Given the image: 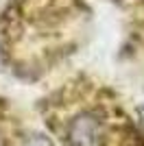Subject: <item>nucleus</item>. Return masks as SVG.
I'll use <instances>...</instances> for the list:
<instances>
[{"label":"nucleus","mask_w":144,"mask_h":146,"mask_svg":"<svg viewBox=\"0 0 144 146\" xmlns=\"http://www.w3.org/2000/svg\"><path fill=\"white\" fill-rule=\"evenodd\" d=\"M0 146H53V142L15 120L0 100Z\"/></svg>","instance_id":"obj_2"},{"label":"nucleus","mask_w":144,"mask_h":146,"mask_svg":"<svg viewBox=\"0 0 144 146\" xmlns=\"http://www.w3.org/2000/svg\"><path fill=\"white\" fill-rule=\"evenodd\" d=\"M42 116L61 146H144V133L127 107L92 81L77 79L53 92Z\"/></svg>","instance_id":"obj_1"}]
</instances>
